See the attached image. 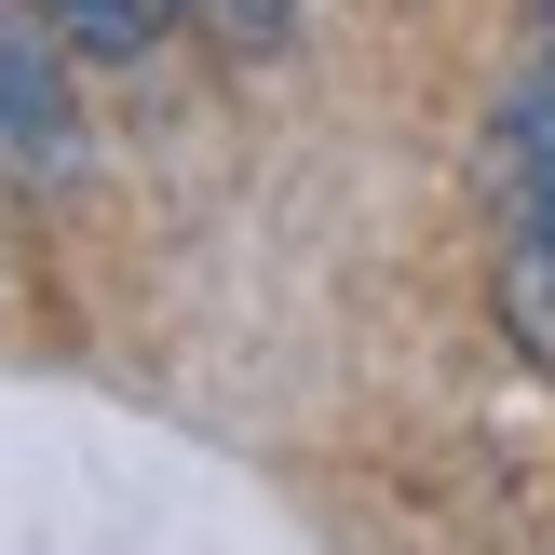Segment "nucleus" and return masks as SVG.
Returning <instances> with one entry per match:
<instances>
[{
    "mask_svg": "<svg viewBox=\"0 0 555 555\" xmlns=\"http://www.w3.org/2000/svg\"><path fill=\"white\" fill-rule=\"evenodd\" d=\"M190 27H204V41H231V54H271L298 27V0H190Z\"/></svg>",
    "mask_w": 555,
    "mask_h": 555,
    "instance_id": "20e7f679",
    "label": "nucleus"
},
{
    "mask_svg": "<svg viewBox=\"0 0 555 555\" xmlns=\"http://www.w3.org/2000/svg\"><path fill=\"white\" fill-rule=\"evenodd\" d=\"M68 68H81V54L54 41L41 0H0V177H68V163H81Z\"/></svg>",
    "mask_w": 555,
    "mask_h": 555,
    "instance_id": "f03ea898",
    "label": "nucleus"
},
{
    "mask_svg": "<svg viewBox=\"0 0 555 555\" xmlns=\"http://www.w3.org/2000/svg\"><path fill=\"white\" fill-rule=\"evenodd\" d=\"M488 204H502V325L555 379V41L515 68L502 122H488Z\"/></svg>",
    "mask_w": 555,
    "mask_h": 555,
    "instance_id": "f257e3e1",
    "label": "nucleus"
},
{
    "mask_svg": "<svg viewBox=\"0 0 555 555\" xmlns=\"http://www.w3.org/2000/svg\"><path fill=\"white\" fill-rule=\"evenodd\" d=\"M542 14H555V0H542Z\"/></svg>",
    "mask_w": 555,
    "mask_h": 555,
    "instance_id": "39448f33",
    "label": "nucleus"
},
{
    "mask_svg": "<svg viewBox=\"0 0 555 555\" xmlns=\"http://www.w3.org/2000/svg\"><path fill=\"white\" fill-rule=\"evenodd\" d=\"M41 14H54V41H68L81 68H135V54H150L190 0H41Z\"/></svg>",
    "mask_w": 555,
    "mask_h": 555,
    "instance_id": "7ed1b4c3",
    "label": "nucleus"
}]
</instances>
